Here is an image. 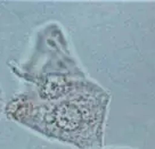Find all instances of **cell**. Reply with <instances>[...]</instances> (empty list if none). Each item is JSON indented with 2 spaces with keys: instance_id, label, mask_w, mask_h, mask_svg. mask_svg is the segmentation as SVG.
<instances>
[{
  "instance_id": "6da1fadb",
  "label": "cell",
  "mask_w": 155,
  "mask_h": 149,
  "mask_svg": "<svg viewBox=\"0 0 155 149\" xmlns=\"http://www.w3.org/2000/svg\"><path fill=\"white\" fill-rule=\"evenodd\" d=\"M44 108V130L50 137L92 148L102 142L107 95L96 84L81 82L68 95Z\"/></svg>"
}]
</instances>
